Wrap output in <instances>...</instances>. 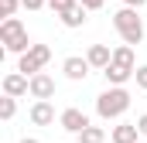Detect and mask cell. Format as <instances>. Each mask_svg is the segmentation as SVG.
<instances>
[{
	"label": "cell",
	"mask_w": 147,
	"mask_h": 143,
	"mask_svg": "<svg viewBox=\"0 0 147 143\" xmlns=\"http://www.w3.org/2000/svg\"><path fill=\"white\" fill-rule=\"evenodd\" d=\"M113 27H116V34L123 37V44H130V48L144 41V21H140V14L134 7H120L113 14Z\"/></svg>",
	"instance_id": "obj_1"
},
{
	"label": "cell",
	"mask_w": 147,
	"mask_h": 143,
	"mask_svg": "<svg viewBox=\"0 0 147 143\" xmlns=\"http://www.w3.org/2000/svg\"><path fill=\"white\" fill-rule=\"evenodd\" d=\"M0 44L7 48V51H14V55H28L34 44L28 41V27L21 24V17H7L3 24H0Z\"/></svg>",
	"instance_id": "obj_2"
},
{
	"label": "cell",
	"mask_w": 147,
	"mask_h": 143,
	"mask_svg": "<svg viewBox=\"0 0 147 143\" xmlns=\"http://www.w3.org/2000/svg\"><path fill=\"white\" fill-rule=\"evenodd\" d=\"M127 109H130V92H127V89H106V92L96 96V112H99V119H120Z\"/></svg>",
	"instance_id": "obj_3"
},
{
	"label": "cell",
	"mask_w": 147,
	"mask_h": 143,
	"mask_svg": "<svg viewBox=\"0 0 147 143\" xmlns=\"http://www.w3.org/2000/svg\"><path fill=\"white\" fill-rule=\"evenodd\" d=\"M51 61V48L48 44H34L28 55H21V61H17V72L21 75H28V78H34V75H41L45 72V65Z\"/></svg>",
	"instance_id": "obj_4"
},
{
	"label": "cell",
	"mask_w": 147,
	"mask_h": 143,
	"mask_svg": "<svg viewBox=\"0 0 147 143\" xmlns=\"http://www.w3.org/2000/svg\"><path fill=\"white\" fill-rule=\"evenodd\" d=\"M58 126L65 130V133H72V136H79L82 130H89L92 123H89V116L82 112V109H75V106H69L62 116H58Z\"/></svg>",
	"instance_id": "obj_5"
},
{
	"label": "cell",
	"mask_w": 147,
	"mask_h": 143,
	"mask_svg": "<svg viewBox=\"0 0 147 143\" xmlns=\"http://www.w3.org/2000/svg\"><path fill=\"white\" fill-rule=\"evenodd\" d=\"M3 96H10V99L31 96V78L21 75V72H7V75H3Z\"/></svg>",
	"instance_id": "obj_6"
},
{
	"label": "cell",
	"mask_w": 147,
	"mask_h": 143,
	"mask_svg": "<svg viewBox=\"0 0 147 143\" xmlns=\"http://www.w3.org/2000/svg\"><path fill=\"white\" fill-rule=\"evenodd\" d=\"M51 96H55V78L48 75V72H41L31 78V99L34 102H51Z\"/></svg>",
	"instance_id": "obj_7"
},
{
	"label": "cell",
	"mask_w": 147,
	"mask_h": 143,
	"mask_svg": "<svg viewBox=\"0 0 147 143\" xmlns=\"http://www.w3.org/2000/svg\"><path fill=\"white\" fill-rule=\"evenodd\" d=\"M89 61L86 58H79V55H72V58H65L62 61V72H65V78H72V82H86V75H89Z\"/></svg>",
	"instance_id": "obj_8"
},
{
	"label": "cell",
	"mask_w": 147,
	"mask_h": 143,
	"mask_svg": "<svg viewBox=\"0 0 147 143\" xmlns=\"http://www.w3.org/2000/svg\"><path fill=\"white\" fill-rule=\"evenodd\" d=\"M86 61H89L92 68L106 72V68L113 65V51L106 48V44H89V51H86Z\"/></svg>",
	"instance_id": "obj_9"
},
{
	"label": "cell",
	"mask_w": 147,
	"mask_h": 143,
	"mask_svg": "<svg viewBox=\"0 0 147 143\" xmlns=\"http://www.w3.org/2000/svg\"><path fill=\"white\" fill-rule=\"evenodd\" d=\"M28 116H31L34 126H51V123H55V106H51V102H34Z\"/></svg>",
	"instance_id": "obj_10"
},
{
	"label": "cell",
	"mask_w": 147,
	"mask_h": 143,
	"mask_svg": "<svg viewBox=\"0 0 147 143\" xmlns=\"http://www.w3.org/2000/svg\"><path fill=\"white\" fill-rule=\"evenodd\" d=\"M137 136H140L137 123H120V126H113V133H110L113 143H137Z\"/></svg>",
	"instance_id": "obj_11"
},
{
	"label": "cell",
	"mask_w": 147,
	"mask_h": 143,
	"mask_svg": "<svg viewBox=\"0 0 147 143\" xmlns=\"http://www.w3.org/2000/svg\"><path fill=\"white\" fill-rule=\"evenodd\" d=\"M113 65H120V68H127V72H137L134 48H130V44H120V48H113Z\"/></svg>",
	"instance_id": "obj_12"
},
{
	"label": "cell",
	"mask_w": 147,
	"mask_h": 143,
	"mask_svg": "<svg viewBox=\"0 0 147 143\" xmlns=\"http://www.w3.org/2000/svg\"><path fill=\"white\" fill-rule=\"evenodd\" d=\"M106 75V82H110V89H123L130 78H134V72H127V68H120V65H110V68L103 72Z\"/></svg>",
	"instance_id": "obj_13"
},
{
	"label": "cell",
	"mask_w": 147,
	"mask_h": 143,
	"mask_svg": "<svg viewBox=\"0 0 147 143\" xmlns=\"http://www.w3.org/2000/svg\"><path fill=\"white\" fill-rule=\"evenodd\" d=\"M86 14H89V10H86L82 3H75L69 14H62V24H65V27H82V24H86Z\"/></svg>",
	"instance_id": "obj_14"
},
{
	"label": "cell",
	"mask_w": 147,
	"mask_h": 143,
	"mask_svg": "<svg viewBox=\"0 0 147 143\" xmlns=\"http://www.w3.org/2000/svg\"><path fill=\"white\" fill-rule=\"evenodd\" d=\"M103 140H106V130L103 126H89V130L79 133V143H103Z\"/></svg>",
	"instance_id": "obj_15"
},
{
	"label": "cell",
	"mask_w": 147,
	"mask_h": 143,
	"mask_svg": "<svg viewBox=\"0 0 147 143\" xmlns=\"http://www.w3.org/2000/svg\"><path fill=\"white\" fill-rule=\"evenodd\" d=\"M14 112H17V99L3 96V99H0V119H14Z\"/></svg>",
	"instance_id": "obj_16"
},
{
	"label": "cell",
	"mask_w": 147,
	"mask_h": 143,
	"mask_svg": "<svg viewBox=\"0 0 147 143\" xmlns=\"http://www.w3.org/2000/svg\"><path fill=\"white\" fill-rule=\"evenodd\" d=\"M75 3H79V0H48V7H51V10H55L58 17H62V14H69Z\"/></svg>",
	"instance_id": "obj_17"
},
{
	"label": "cell",
	"mask_w": 147,
	"mask_h": 143,
	"mask_svg": "<svg viewBox=\"0 0 147 143\" xmlns=\"http://www.w3.org/2000/svg\"><path fill=\"white\" fill-rule=\"evenodd\" d=\"M17 7H21V0H0V17L7 21V17H14L17 14Z\"/></svg>",
	"instance_id": "obj_18"
},
{
	"label": "cell",
	"mask_w": 147,
	"mask_h": 143,
	"mask_svg": "<svg viewBox=\"0 0 147 143\" xmlns=\"http://www.w3.org/2000/svg\"><path fill=\"white\" fill-rule=\"evenodd\" d=\"M134 78H137V89H144V92H147V65H140V68L134 72Z\"/></svg>",
	"instance_id": "obj_19"
},
{
	"label": "cell",
	"mask_w": 147,
	"mask_h": 143,
	"mask_svg": "<svg viewBox=\"0 0 147 143\" xmlns=\"http://www.w3.org/2000/svg\"><path fill=\"white\" fill-rule=\"evenodd\" d=\"M45 3H48V0H21V7H24V10H41Z\"/></svg>",
	"instance_id": "obj_20"
},
{
	"label": "cell",
	"mask_w": 147,
	"mask_h": 143,
	"mask_svg": "<svg viewBox=\"0 0 147 143\" xmlns=\"http://www.w3.org/2000/svg\"><path fill=\"white\" fill-rule=\"evenodd\" d=\"M79 3H82V7H86V10H99V7H103V3H106V0H79Z\"/></svg>",
	"instance_id": "obj_21"
},
{
	"label": "cell",
	"mask_w": 147,
	"mask_h": 143,
	"mask_svg": "<svg viewBox=\"0 0 147 143\" xmlns=\"http://www.w3.org/2000/svg\"><path fill=\"white\" fill-rule=\"evenodd\" d=\"M137 130H140V136H147V112L137 116Z\"/></svg>",
	"instance_id": "obj_22"
},
{
	"label": "cell",
	"mask_w": 147,
	"mask_h": 143,
	"mask_svg": "<svg viewBox=\"0 0 147 143\" xmlns=\"http://www.w3.org/2000/svg\"><path fill=\"white\" fill-rule=\"evenodd\" d=\"M144 3H147V0H123V7H134V10H140Z\"/></svg>",
	"instance_id": "obj_23"
},
{
	"label": "cell",
	"mask_w": 147,
	"mask_h": 143,
	"mask_svg": "<svg viewBox=\"0 0 147 143\" xmlns=\"http://www.w3.org/2000/svg\"><path fill=\"white\" fill-rule=\"evenodd\" d=\"M21 143H41V140H34V136H24V140H21Z\"/></svg>",
	"instance_id": "obj_24"
}]
</instances>
